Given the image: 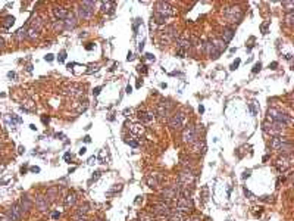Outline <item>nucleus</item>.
<instances>
[{"mask_svg": "<svg viewBox=\"0 0 294 221\" xmlns=\"http://www.w3.org/2000/svg\"><path fill=\"white\" fill-rule=\"evenodd\" d=\"M153 212L156 214V215H169V214H171V209H169V205H166V204H158V205H154Z\"/></svg>", "mask_w": 294, "mask_h": 221, "instance_id": "10", "label": "nucleus"}, {"mask_svg": "<svg viewBox=\"0 0 294 221\" xmlns=\"http://www.w3.org/2000/svg\"><path fill=\"white\" fill-rule=\"evenodd\" d=\"M225 15L229 16V19L232 22H235V21H238L241 18V10H240V8H228L225 10Z\"/></svg>", "mask_w": 294, "mask_h": 221, "instance_id": "9", "label": "nucleus"}, {"mask_svg": "<svg viewBox=\"0 0 294 221\" xmlns=\"http://www.w3.org/2000/svg\"><path fill=\"white\" fill-rule=\"evenodd\" d=\"M268 119L271 122H278V124H282V125H287V124L291 122V117H290V115L282 114V112H278L277 109L268 111Z\"/></svg>", "mask_w": 294, "mask_h": 221, "instance_id": "1", "label": "nucleus"}, {"mask_svg": "<svg viewBox=\"0 0 294 221\" xmlns=\"http://www.w3.org/2000/svg\"><path fill=\"white\" fill-rule=\"evenodd\" d=\"M149 184H150V187H156L158 184H159V181L156 180V174H153V177H149Z\"/></svg>", "mask_w": 294, "mask_h": 221, "instance_id": "23", "label": "nucleus"}, {"mask_svg": "<svg viewBox=\"0 0 294 221\" xmlns=\"http://www.w3.org/2000/svg\"><path fill=\"white\" fill-rule=\"evenodd\" d=\"M282 5H284V6H285V8H287L285 10H287V12H288V13H290V12L293 10V2H284Z\"/></svg>", "mask_w": 294, "mask_h": 221, "instance_id": "27", "label": "nucleus"}, {"mask_svg": "<svg viewBox=\"0 0 294 221\" xmlns=\"http://www.w3.org/2000/svg\"><path fill=\"white\" fill-rule=\"evenodd\" d=\"M13 22H15V18H13V16H6L2 25H3V28H5V30H8L10 25H13Z\"/></svg>", "mask_w": 294, "mask_h": 221, "instance_id": "18", "label": "nucleus"}, {"mask_svg": "<svg viewBox=\"0 0 294 221\" xmlns=\"http://www.w3.org/2000/svg\"><path fill=\"white\" fill-rule=\"evenodd\" d=\"M182 140H184V143H194L197 140V134H196V130L193 125L185 127V130L182 131Z\"/></svg>", "mask_w": 294, "mask_h": 221, "instance_id": "7", "label": "nucleus"}, {"mask_svg": "<svg viewBox=\"0 0 294 221\" xmlns=\"http://www.w3.org/2000/svg\"><path fill=\"white\" fill-rule=\"evenodd\" d=\"M199 112H204V108H203V106H199Z\"/></svg>", "mask_w": 294, "mask_h": 221, "instance_id": "50", "label": "nucleus"}, {"mask_svg": "<svg viewBox=\"0 0 294 221\" xmlns=\"http://www.w3.org/2000/svg\"><path fill=\"white\" fill-rule=\"evenodd\" d=\"M65 59H66V52L63 50L60 53V56H59V62H65Z\"/></svg>", "mask_w": 294, "mask_h": 221, "instance_id": "30", "label": "nucleus"}, {"mask_svg": "<svg viewBox=\"0 0 294 221\" xmlns=\"http://www.w3.org/2000/svg\"><path fill=\"white\" fill-rule=\"evenodd\" d=\"M169 221H184V214L176 211L175 214H172V215L169 217Z\"/></svg>", "mask_w": 294, "mask_h": 221, "instance_id": "20", "label": "nucleus"}, {"mask_svg": "<svg viewBox=\"0 0 294 221\" xmlns=\"http://www.w3.org/2000/svg\"><path fill=\"white\" fill-rule=\"evenodd\" d=\"M290 165H291V156H282V158L277 162V168L279 171H285Z\"/></svg>", "mask_w": 294, "mask_h": 221, "instance_id": "11", "label": "nucleus"}, {"mask_svg": "<svg viewBox=\"0 0 294 221\" xmlns=\"http://www.w3.org/2000/svg\"><path fill=\"white\" fill-rule=\"evenodd\" d=\"M69 158H71V155H69V153H66V155H65V159H66V161H69Z\"/></svg>", "mask_w": 294, "mask_h": 221, "instance_id": "49", "label": "nucleus"}, {"mask_svg": "<svg viewBox=\"0 0 294 221\" xmlns=\"http://www.w3.org/2000/svg\"><path fill=\"white\" fill-rule=\"evenodd\" d=\"M232 35H234V31H232V30H227V31H225V34H224V43L227 44V43L231 42Z\"/></svg>", "mask_w": 294, "mask_h": 221, "instance_id": "22", "label": "nucleus"}, {"mask_svg": "<svg viewBox=\"0 0 294 221\" xmlns=\"http://www.w3.org/2000/svg\"><path fill=\"white\" fill-rule=\"evenodd\" d=\"M193 181H194V176L188 171H184V172H181L179 174V186L181 187H184V189H187V187L190 186V184H193Z\"/></svg>", "mask_w": 294, "mask_h": 221, "instance_id": "8", "label": "nucleus"}, {"mask_svg": "<svg viewBox=\"0 0 294 221\" xmlns=\"http://www.w3.org/2000/svg\"><path fill=\"white\" fill-rule=\"evenodd\" d=\"M154 19H156L158 24H165V21H166V18L163 16V15H159V13H156V12H154Z\"/></svg>", "mask_w": 294, "mask_h": 221, "instance_id": "24", "label": "nucleus"}, {"mask_svg": "<svg viewBox=\"0 0 294 221\" xmlns=\"http://www.w3.org/2000/svg\"><path fill=\"white\" fill-rule=\"evenodd\" d=\"M75 204V195H69L66 197V205H74Z\"/></svg>", "mask_w": 294, "mask_h": 221, "instance_id": "26", "label": "nucleus"}, {"mask_svg": "<svg viewBox=\"0 0 294 221\" xmlns=\"http://www.w3.org/2000/svg\"><path fill=\"white\" fill-rule=\"evenodd\" d=\"M278 67V63L277 62H272V65H269V68H272V69H275Z\"/></svg>", "mask_w": 294, "mask_h": 221, "instance_id": "39", "label": "nucleus"}, {"mask_svg": "<svg viewBox=\"0 0 294 221\" xmlns=\"http://www.w3.org/2000/svg\"><path fill=\"white\" fill-rule=\"evenodd\" d=\"M146 68H147L146 65H143V67H138V71H143V72H146V71H147Z\"/></svg>", "mask_w": 294, "mask_h": 221, "instance_id": "40", "label": "nucleus"}, {"mask_svg": "<svg viewBox=\"0 0 294 221\" xmlns=\"http://www.w3.org/2000/svg\"><path fill=\"white\" fill-rule=\"evenodd\" d=\"M131 59H133V53L129 52V53H128V60H131Z\"/></svg>", "mask_w": 294, "mask_h": 221, "instance_id": "47", "label": "nucleus"}, {"mask_svg": "<svg viewBox=\"0 0 294 221\" xmlns=\"http://www.w3.org/2000/svg\"><path fill=\"white\" fill-rule=\"evenodd\" d=\"M46 60H49V62H50V60H53V55H51V53H49V55L46 56Z\"/></svg>", "mask_w": 294, "mask_h": 221, "instance_id": "37", "label": "nucleus"}, {"mask_svg": "<svg viewBox=\"0 0 294 221\" xmlns=\"http://www.w3.org/2000/svg\"><path fill=\"white\" fill-rule=\"evenodd\" d=\"M244 193H246V195H247V196H250V197H253V195H252V193H250L249 190H246V189H244Z\"/></svg>", "mask_w": 294, "mask_h": 221, "instance_id": "44", "label": "nucleus"}, {"mask_svg": "<svg viewBox=\"0 0 294 221\" xmlns=\"http://www.w3.org/2000/svg\"><path fill=\"white\" fill-rule=\"evenodd\" d=\"M188 221H200V218H199V217H193V218H190Z\"/></svg>", "mask_w": 294, "mask_h": 221, "instance_id": "45", "label": "nucleus"}, {"mask_svg": "<svg viewBox=\"0 0 294 221\" xmlns=\"http://www.w3.org/2000/svg\"><path fill=\"white\" fill-rule=\"evenodd\" d=\"M31 172H40V168L38 167H31Z\"/></svg>", "mask_w": 294, "mask_h": 221, "instance_id": "35", "label": "nucleus"}, {"mask_svg": "<svg viewBox=\"0 0 294 221\" xmlns=\"http://www.w3.org/2000/svg\"><path fill=\"white\" fill-rule=\"evenodd\" d=\"M129 130H131V133L135 134V136H141V134H143V131H144L143 125H140V124H133V125L129 127Z\"/></svg>", "mask_w": 294, "mask_h": 221, "instance_id": "15", "label": "nucleus"}, {"mask_svg": "<svg viewBox=\"0 0 294 221\" xmlns=\"http://www.w3.org/2000/svg\"><path fill=\"white\" fill-rule=\"evenodd\" d=\"M131 92H133V87H131V85H128V87H126V93L129 94Z\"/></svg>", "mask_w": 294, "mask_h": 221, "instance_id": "41", "label": "nucleus"}, {"mask_svg": "<svg viewBox=\"0 0 294 221\" xmlns=\"http://www.w3.org/2000/svg\"><path fill=\"white\" fill-rule=\"evenodd\" d=\"M285 24H287V25H291V24H293V12H290V13L287 15V18H285Z\"/></svg>", "mask_w": 294, "mask_h": 221, "instance_id": "28", "label": "nucleus"}, {"mask_svg": "<svg viewBox=\"0 0 294 221\" xmlns=\"http://www.w3.org/2000/svg\"><path fill=\"white\" fill-rule=\"evenodd\" d=\"M100 90H101V87H96V89H94V92H93V93H94V96H97V94L100 93Z\"/></svg>", "mask_w": 294, "mask_h": 221, "instance_id": "34", "label": "nucleus"}, {"mask_svg": "<svg viewBox=\"0 0 294 221\" xmlns=\"http://www.w3.org/2000/svg\"><path fill=\"white\" fill-rule=\"evenodd\" d=\"M284 130H285V125L278 124V122H269V121H266V122L263 124V131L271 134L272 137L281 136V134L284 133Z\"/></svg>", "mask_w": 294, "mask_h": 221, "instance_id": "2", "label": "nucleus"}, {"mask_svg": "<svg viewBox=\"0 0 294 221\" xmlns=\"http://www.w3.org/2000/svg\"><path fill=\"white\" fill-rule=\"evenodd\" d=\"M84 140H85V143H90V142H91V139H90L88 136H85V137H84Z\"/></svg>", "mask_w": 294, "mask_h": 221, "instance_id": "43", "label": "nucleus"}, {"mask_svg": "<svg viewBox=\"0 0 294 221\" xmlns=\"http://www.w3.org/2000/svg\"><path fill=\"white\" fill-rule=\"evenodd\" d=\"M285 142H288L285 137H281V136L272 137V139H271V147H274V149H277L278 150V147H279L281 145H284Z\"/></svg>", "mask_w": 294, "mask_h": 221, "instance_id": "13", "label": "nucleus"}, {"mask_svg": "<svg viewBox=\"0 0 294 221\" xmlns=\"http://www.w3.org/2000/svg\"><path fill=\"white\" fill-rule=\"evenodd\" d=\"M51 217H53V218H58V217H59V212H53V215H51Z\"/></svg>", "mask_w": 294, "mask_h": 221, "instance_id": "46", "label": "nucleus"}, {"mask_svg": "<svg viewBox=\"0 0 294 221\" xmlns=\"http://www.w3.org/2000/svg\"><path fill=\"white\" fill-rule=\"evenodd\" d=\"M35 205H37V208H38L40 211H46V209H47V206H49V202H47V197H43V196H38V197L35 199Z\"/></svg>", "mask_w": 294, "mask_h": 221, "instance_id": "14", "label": "nucleus"}, {"mask_svg": "<svg viewBox=\"0 0 294 221\" xmlns=\"http://www.w3.org/2000/svg\"><path fill=\"white\" fill-rule=\"evenodd\" d=\"M76 221H87V218H85V217H84V218H78Z\"/></svg>", "mask_w": 294, "mask_h": 221, "instance_id": "52", "label": "nucleus"}, {"mask_svg": "<svg viewBox=\"0 0 294 221\" xmlns=\"http://www.w3.org/2000/svg\"><path fill=\"white\" fill-rule=\"evenodd\" d=\"M240 62H241V60H240V59H237V60H235L234 63L231 65V69L234 71V69H237V68H238V65H240Z\"/></svg>", "mask_w": 294, "mask_h": 221, "instance_id": "31", "label": "nucleus"}, {"mask_svg": "<svg viewBox=\"0 0 294 221\" xmlns=\"http://www.w3.org/2000/svg\"><path fill=\"white\" fill-rule=\"evenodd\" d=\"M0 221H10V220L6 217V214H0Z\"/></svg>", "mask_w": 294, "mask_h": 221, "instance_id": "32", "label": "nucleus"}, {"mask_svg": "<svg viewBox=\"0 0 294 221\" xmlns=\"http://www.w3.org/2000/svg\"><path fill=\"white\" fill-rule=\"evenodd\" d=\"M168 103H165V102H162L159 103V106H158V115L159 117H165L166 114H168Z\"/></svg>", "mask_w": 294, "mask_h": 221, "instance_id": "16", "label": "nucleus"}, {"mask_svg": "<svg viewBox=\"0 0 294 221\" xmlns=\"http://www.w3.org/2000/svg\"><path fill=\"white\" fill-rule=\"evenodd\" d=\"M24 214H25L24 208H22L19 204H15V205H12V206L8 209L6 217H8L10 221H19L22 217H24Z\"/></svg>", "mask_w": 294, "mask_h": 221, "instance_id": "3", "label": "nucleus"}, {"mask_svg": "<svg viewBox=\"0 0 294 221\" xmlns=\"http://www.w3.org/2000/svg\"><path fill=\"white\" fill-rule=\"evenodd\" d=\"M19 205L24 208V211H28V209L31 208V205H33V204H31V201H30V197H28V196H24V197L21 199Z\"/></svg>", "mask_w": 294, "mask_h": 221, "instance_id": "17", "label": "nucleus"}, {"mask_svg": "<svg viewBox=\"0 0 294 221\" xmlns=\"http://www.w3.org/2000/svg\"><path fill=\"white\" fill-rule=\"evenodd\" d=\"M146 58H147L149 60H154V56H153V55H150V53H147V55H146Z\"/></svg>", "mask_w": 294, "mask_h": 221, "instance_id": "36", "label": "nucleus"}, {"mask_svg": "<svg viewBox=\"0 0 294 221\" xmlns=\"http://www.w3.org/2000/svg\"><path fill=\"white\" fill-rule=\"evenodd\" d=\"M250 109H252V112H253V114H254V115L257 114V111H256V106H254V102H253V103H250Z\"/></svg>", "mask_w": 294, "mask_h": 221, "instance_id": "33", "label": "nucleus"}, {"mask_svg": "<svg viewBox=\"0 0 294 221\" xmlns=\"http://www.w3.org/2000/svg\"><path fill=\"white\" fill-rule=\"evenodd\" d=\"M85 150H87L85 147H81V149H80V155H84V153H85Z\"/></svg>", "mask_w": 294, "mask_h": 221, "instance_id": "42", "label": "nucleus"}, {"mask_svg": "<svg viewBox=\"0 0 294 221\" xmlns=\"http://www.w3.org/2000/svg\"><path fill=\"white\" fill-rule=\"evenodd\" d=\"M43 122L46 124V122H49V118H46V117H43Z\"/></svg>", "mask_w": 294, "mask_h": 221, "instance_id": "48", "label": "nucleus"}, {"mask_svg": "<svg viewBox=\"0 0 294 221\" xmlns=\"http://www.w3.org/2000/svg\"><path fill=\"white\" fill-rule=\"evenodd\" d=\"M78 13L81 18H91V15L94 13V3L93 2H83L78 9Z\"/></svg>", "mask_w": 294, "mask_h": 221, "instance_id": "5", "label": "nucleus"}, {"mask_svg": "<svg viewBox=\"0 0 294 221\" xmlns=\"http://www.w3.org/2000/svg\"><path fill=\"white\" fill-rule=\"evenodd\" d=\"M260 68H262V63L260 62H257V63L254 65V68H253V74H256L257 71H260Z\"/></svg>", "mask_w": 294, "mask_h": 221, "instance_id": "29", "label": "nucleus"}, {"mask_svg": "<svg viewBox=\"0 0 294 221\" xmlns=\"http://www.w3.org/2000/svg\"><path fill=\"white\" fill-rule=\"evenodd\" d=\"M55 15H56V18H59L60 21H65V19H68L72 13H69V10L65 8H56L55 9Z\"/></svg>", "mask_w": 294, "mask_h": 221, "instance_id": "12", "label": "nucleus"}, {"mask_svg": "<svg viewBox=\"0 0 294 221\" xmlns=\"http://www.w3.org/2000/svg\"><path fill=\"white\" fill-rule=\"evenodd\" d=\"M154 12H156V13H159V15H163L165 18L175 15V9L172 8L169 3H165V2H159V3H156V10H154Z\"/></svg>", "mask_w": 294, "mask_h": 221, "instance_id": "4", "label": "nucleus"}, {"mask_svg": "<svg viewBox=\"0 0 294 221\" xmlns=\"http://www.w3.org/2000/svg\"><path fill=\"white\" fill-rule=\"evenodd\" d=\"M153 114L151 112H144V114H140V119L141 121H144V122H150L151 119H153Z\"/></svg>", "mask_w": 294, "mask_h": 221, "instance_id": "19", "label": "nucleus"}, {"mask_svg": "<svg viewBox=\"0 0 294 221\" xmlns=\"http://www.w3.org/2000/svg\"><path fill=\"white\" fill-rule=\"evenodd\" d=\"M185 124V115L184 114H181V112H176L174 114L171 119H169V125L172 128H175V130H179V128H182Z\"/></svg>", "mask_w": 294, "mask_h": 221, "instance_id": "6", "label": "nucleus"}, {"mask_svg": "<svg viewBox=\"0 0 294 221\" xmlns=\"http://www.w3.org/2000/svg\"><path fill=\"white\" fill-rule=\"evenodd\" d=\"M3 44H5V42H3V38H2V37H0V47H2V46H3Z\"/></svg>", "mask_w": 294, "mask_h": 221, "instance_id": "51", "label": "nucleus"}, {"mask_svg": "<svg viewBox=\"0 0 294 221\" xmlns=\"http://www.w3.org/2000/svg\"><path fill=\"white\" fill-rule=\"evenodd\" d=\"M27 37V28H21V30H18L16 33H15V38L16 40H22V38H25Z\"/></svg>", "mask_w": 294, "mask_h": 221, "instance_id": "21", "label": "nucleus"}, {"mask_svg": "<svg viewBox=\"0 0 294 221\" xmlns=\"http://www.w3.org/2000/svg\"><path fill=\"white\" fill-rule=\"evenodd\" d=\"M266 28H268V24L262 25V31H263V34H266Z\"/></svg>", "mask_w": 294, "mask_h": 221, "instance_id": "38", "label": "nucleus"}, {"mask_svg": "<svg viewBox=\"0 0 294 221\" xmlns=\"http://www.w3.org/2000/svg\"><path fill=\"white\" fill-rule=\"evenodd\" d=\"M140 221H154V217L150 215V214H141L140 217Z\"/></svg>", "mask_w": 294, "mask_h": 221, "instance_id": "25", "label": "nucleus"}, {"mask_svg": "<svg viewBox=\"0 0 294 221\" xmlns=\"http://www.w3.org/2000/svg\"><path fill=\"white\" fill-rule=\"evenodd\" d=\"M3 168H5V167H3V165H0V172L3 171Z\"/></svg>", "mask_w": 294, "mask_h": 221, "instance_id": "53", "label": "nucleus"}]
</instances>
